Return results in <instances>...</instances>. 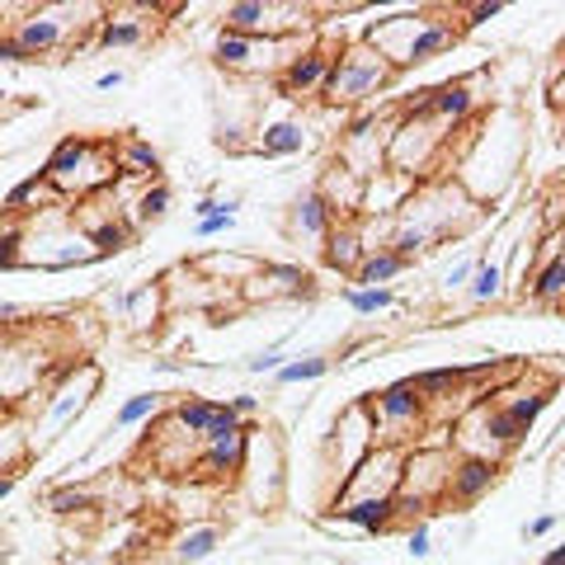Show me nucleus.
<instances>
[{
  "instance_id": "obj_23",
  "label": "nucleus",
  "mask_w": 565,
  "mask_h": 565,
  "mask_svg": "<svg viewBox=\"0 0 565 565\" xmlns=\"http://www.w3.org/2000/svg\"><path fill=\"white\" fill-rule=\"evenodd\" d=\"M415 193V180H405L396 170H377L373 180L363 184V212L359 217H396V212L411 203Z\"/></svg>"
},
{
  "instance_id": "obj_18",
  "label": "nucleus",
  "mask_w": 565,
  "mask_h": 565,
  "mask_svg": "<svg viewBox=\"0 0 565 565\" xmlns=\"http://www.w3.org/2000/svg\"><path fill=\"white\" fill-rule=\"evenodd\" d=\"M326 527H353V533H367V537L396 533V527H401L396 500H353V504H340L326 519Z\"/></svg>"
},
{
  "instance_id": "obj_22",
  "label": "nucleus",
  "mask_w": 565,
  "mask_h": 565,
  "mask_svg": "<svg viewBox=\"0 0 565 565\" xmlns=\"http://www.w3.org/2000/svg\"><path fill=\"white\" fill-rule=\"evenodd\" d=\"M288 232L297 241H311V245H326V236L334 232V212L326 207V199L316 189H302L288 203Z\"/></svg>"
},
{
  "instance_id": "obj_29",
  "label": "nucleus",
  "mask_w": 565,
  "mask_h": 565,
  "mask_svg": "<svg viewBox=\"0 0 565 565\" xmlns=\"http://www.w3.org/2000/svg\"><path fill=\"white\" fill-rule=\"evenodd\" d=\"M166 396L161 392H132L128 401H122L118 405V411H114V424H109V434H128V429H141V424H151L156 415H161L166 411Z\"/></svg>"
},
{
  "instance_id": "obj_53",
  "label": "nucleus",
  "mask_w": 565,
  "mask_h": 565,
  "mask_svg": "<svg viewBox=\"0 0 565 565\" xmlns=\"http://www.w3.org/2000/svg\"><path fill=\"white\" fill-rule=\"evenodd\" d=\"M62 565H99V561H85V556H76V561H62Z\"/></svg>"
},
{
  "instance_id": "obj_11",
  "label": "nucleus",
  "mask_w": 565,
  "mask_h": 565,
  "mask_svg": "<svg viewBox=\"0 0 565 565\" xmlns=\"http://www.w3.org/2000/svg\"><path fill=\"white\" fill-rule=\"evenodd\" d=\"M344 47V43H340ZM334 43H311L302 47L297 57L282 66V76L274 81V90L282 99H316L326 90V81H330V66H334V52H340Z\"/></svg>"
},
{
  "instance_id": "obj_16",
  "label": "nucleus",
  "mask_w": 565,
  "mask_h": 565,
  "mask_svg": "<svg viewBox=\"0 0 565 565\" xmlns=\"http://www.w3.org/2000/svg\"><path fill=\"white\" fill-rule=\"evenodd\" d=\"M500 481V467L494 462H476V457H457V467L448 476V490H444V504H457V509H471L481 504L486 494Z\"/></svg>"
},
{
  "instance_id": "obj_24",
  "label": "nucleus",
  "mask_w": 565,
  "mask_h": 565,
  "mask_svg": "<svg viewBox=\"0 0 565 565\" xmlns=\"http://www.w3.org/2000/svg\"><path fill=\"white\" fill-rule=\"evenodd\" d=\"M259 255H226V250H203V255H193L189 259V269L193 274H203L207 282H217V288H236L241 292V282L245 278H255L259 274Z\"/></svg>"
},
{
  "instance_id": "obj_38",
  "label": "nucleus",
  "mask_w": 565,
  "mask_h": 565,
  "mask_svg": "<svg viewBox=\"0 0 565 565\" xmlns=\"http://www.w3.org/2000/svg\"><path fill=\"white\" fill-rule=\"evenodd\" d=\"M43 504H47V514H57V519H76V514H90V509H99L95 490H85V486H52Z\"/></svg>"
},
{
  "instance_id": "obj_9",
  "label": "nucleus",
  "mask_w": 565,
  "mask_h": 565,
  "mask_svg": "<svg viewBox=\"0 0 565 565\" xmlns=\"http://www.w3.org/2000/svg\"><path fill=\"white\" fill-rule=\"evenodd\" d=\"M71 6L62 10H29L20 24H14V43H20L29 52V62H43V57H57V52L71 47V33H76L81 24H99V20H66Z\"/></svg>"
},
{
  "instance_id": "obj_30",
  "label": "nucleus",
  "mask_w": 565,
  "mask_h": 565,
  "mask_svg": "<svg viewBox=\"0 0 565 565\" xmlns=\"http://www.w3.org/2000/svg\"><path fill=\"white\" fill-rule=\"evenodd\" d=\"M504 292H509V288H504V259L481 255V264H476V274H471V282H467V302H471V307H494Z\"/></svg>"
},
{
  "instance_id": "obj_35",
  "label": "nucleus",
  "mask_w": 565,
  "mask_h": 565,
  "mask_svg": "<svg viewBox=\"0 0 565 565\" xmlns=\"http://www.w3.org/2000/svg\"><path fill=\"white\" fill-rule=\"evenodd\" d=\"M85 236H90V245H95V259H109V255H122L137 241V226L128 217H109V222L90 226Z\"/></svg>"
},
{
  "instance_id": "obj_26",
  "label": "nucleus",
  "mask_w": 565,
  "mask_h": 565,
  "mask_svg": "<svg viewBox=\"0 0 565 565\" xmlns=\"http://www.w3.org/2000/svg\"><path fill=\"white\" fill-rule=\"evenodd\" d=\"M462 39V29H457V20H438V14H424V24L415 33V43L411 52H405V71L411 66H424V62H434V57H444V52Z\"/></svg>"
},
{
  "instance_id": "obj_15",
  "label": "nucleus",
  "mask_w": 565,
  "mask_h": 565,
  "mask_svg": "<svg viewBox=\"0 0 565 565\" xmlns=\"http://www.w3.org/2000/svg\"><path fill=\"white\" fill-rule=\"evenodd\" d=\"M363 184H367V180H359V174H353L349 166H340V161L330 156V166L321 170V180H316L311 189L326 199V207L334 212V222H353V217L363 212Z\"/></svg>"
},
{
  "instance_id": "obj_33",
  "label": "nucleus",
  "mask_w": 565,
  "mask_h": 565,
  "mask_svg": "<svg viewBox=\"0 0 565 565\" xmlns=\"http://www.w3.org/2000/svg\"><path fill=\"white\" fill-rule=\"evenodd\" d=\"M217 411H222V401H217V396H174V401H170V415L180 419L193 438H203V434L212 429Z\"/></svg>"
},
{
  "instance_id": "obj_2",
  "label": "nucleus",
  "mask_w": 565,
  "mask_h": 565,
  "mask_svg": "<svg viewBox=\"0 0 565 565\" xmlns=\"http://www.w3.org/2000/svg\"><path fill=\"white\" fill-rule=\"evenodd\" d=\"M104 386V367L95 359H71L57 367V377H52V386L43 392V411L33 415V452H47L52 444H62V438L76 429V419L90 411L95 396Z\"/></svg>"
},
{
  "instance_id": "obj_49",
  "label": "nucleus",
  "mask_w": 565,
  "mask_h": 565,
  "mask_svg": "<svg viewBox=\"0 0 565 565\" xmlns=\"http://www.w3.org/2000/svg\"><path fill=\"white\" fill-rule=\"evenodd\" d=\"M122 81H128V76H122V71H104V76L95 81V90H118Z\"/></svg>"
},
{
  "instance_id": "obj_34",
  "label": "nucleus",
  "mask_w": 565,
  "mask_h": 565,
  "mask_svg": "<svg viewBox=\"0 0 565 565\" xmlns=\"http://www.w3.org/2000/svg\"><path fill=\"white\" fill-rule=\"evenodd\" d=\"M250 57H255V39H245V33H232V29H217V39H212V62L226 66V71H250Z\"/></svg>"
},
{
  "instance_id": "obj_42",
  "label": "nucleus",
  "mask_w": 565,
  "mask_h": 565,
  "mask_svg": "<svg viewBox=\"0 0 565 565\" xmlns=\"http://www.w3.org/2000/svg\"><path fill=\"white\" fill-rule=\"evenodd\" d=\"M0 269H24V222L0 217Z\"/></svg>"
},
{
  "instance_id": "obj_20",
  "label": "nucleus",
  "mask_w": 565,
  "mask_h": 565,
  "mask_svg": "<svg viewBox=\"0 0 565 565\" xmlns=\"http://www.w3.org/2000/svg\"><path fill=\"white\" fill-rule=\"evenodd\" d=\"M33 424L24 411H0V476H20L33 462Z\"/></svg>"
},
{
  "instance_id": "obj_10",
  "label": "nucleus",
  "mask_w": 565,
  "mask_h": 565,
  "mask_svg": "<svg viewBox=\"0 0 565 565\" xmlns=\"http://www.w3.org/2000/svg\"><path fill=\"white\" fill-rule=\"evenodd\" d=\"M311 297V274L302 264H282V259H264L255 278L241 282V302L259 307V302H297Z\"/></svg>"
},
{
  "instance_id": "obj_36",
  "label": "nucleus",
  "mask_w": 565,
  "mask_h": 565,
  "mask_svg": "<svg viewBox=\"0 0 565 565\" xmlns=\"http://www.w3.org/2000/svg\"><path fill=\"white\" fill-rule=\"evenodd\" d=\"M95 43L99 47H137V43H147V20H122V14L104 10Z\"/></svg>"
},
{
  "instance_id": "obj_46",
  "label": "nucleus",
  "mask_w": 565,
  "mask_h": 565,
  "mask_svg": "<svg viewBox=\"0 0 565 565\" xmlns=\"http://www.w3.org/2000/svg\"><path fill=\"white\" fill-rule=\"evenodd\" d=\"M0 62H6V66H29V52L14 43L10 29H0Z\"/></svg>"
},
{
  "instance_id": "obj_14",
  "label": "nucleus",
  "mask_w": 565,
  "mask_h": 565,
  "mask_svg": "<svg viewBox=\"0 0 565 565\" xmlns=\"http://www.w3.org/2000/svg\"><path fill=\"white\" fill-rule=\"evenodd\" d=\"M114 311H118V321L128 326L132 334H147L166 321V288L156 278L147 282H132V288H122L114 297Z\"/></svg>"
},
{
  "instance_id": "obj_51",
  "label": "nucleus",
  "mask_w": 565,
  "mask_h": 565,
  "mask_svg": "<svg viewBox=\"0 0 565 565\" xmlns=\"http://www.w3.org/2000/svg\"><path fill=\"white\" fill-rule=\"evenodd\" d=\"M14 486H20V476H0V500H10Z\"/></svg>"
},
{
  "instance_id": "obj_3",
  "label": "nucleus",
  "mask_w": 565,
  "mask_h": 565,
  "mask_svg": "<svg viewBox=\"0 0 565 565\" xmlns=\"http://www.w3.org/2000/svg\"><path fill=\"white\" fill-rule=\"evenodd\" d=\"M448 161H452V132L424 109L405 104L392 122V137H386V170L419 184V180H434L438 166H448Z\"/></svg>"
},
{
  "instance_id": "obj_19",
  "label": "nucleus",
  "mask_w": 565,
  "mask_h": 565,
  "mask_svg": "<svg viewBox=\"0 0 565 565\" xmlns=\"http://www.w3.org/2000/svg\"><path fill=\"white\" fill-rule=\"evenodd\" d=\"M373 255L367 250V241H363V226H359V217L353 222H334V232L326 236V245H321V264L330 274H340V278H353L359 274V264Z\"/></svg>"
},
{
  "instance_id": "obj_32",
  "label": "nucleus",
  "mask_w": 565,
  "mask_h": 565,
  "mask_svg": "<svg viewBox=\"0 0 565 565\" xmlns=\"http://www.w3.org/2000/svg\"><path fill=\"white\" fill-rule=\"evenodd\" d=\"M411 269L396 250H373L363 264H359V274H353V288H392V282Z\"/></svg>"
},
{
  "instance_id": "obj_39",
  "label": "nucleus",
  "mask_w": 565,
  "mask_h": 565,
  "mask_svg": "<svg viewBox=\"0 0 565 565\" xmlns=\"http://www.w3.org/2000/svg\"><path fill=\"white\" fill-rule=\"evenodd\" d=\"M330 373V359L326 353H302V359H288L274 373V386H307V382H321Z\"/></svg>"
},
{
  "instance_id": "obj_44",
  "label": "nucleus",
  "mask_w": 565,
  "mask_h": 565,
  "mask_svg": "<svg viewBox=\"0 0 565 565\" xmlns=\"http://www.w3.org/2000/svg\"><path fill=\"white\" fill-rule=\"evenodd\" d=\"M226 411H232L241 424H255L259 411H264V401H259L255 392H236V396H226Z\"/></svg>"
},
{
  "instance_id": "obj_1",
  "label": "nucleus",
  "mask_w": 565,
  "mask_h": 565,
  "mask_svg": "<svg viewBox=\"0 0 565 565\" xmlns=\"http://www.w3.org/2000/svg\"><path fill=\"white\" fill-rule=\"evenodd\" d=\"M43 180L52 184L62 203H85L95 193L118 184V161H114V137H90V132H66L52 156L43 161Z\"/></svg>"
},
{
  "instance_id": "obj_45",
  "label": "nucleus",
  "mask_w": 565,
  "mask_h": 565,
  "mask_svg": "<svg viewBox=\"0 0 565 565\" xmlns=\"http://www.w3.org/2000/svg\"><path fill=\"white\" fill-rule=\"evenodd\" d=\"M405 552H411L415 561H424V556L434 552V537H429V523H424V519L411 527V537H405Z\"/></svg>"
},
{
  "instance_id": "obj_31",
  "label": "nucleus",
  "mask_w": 565,
  "mask_h": 565,
  "mask_svg": "<svg viewBox=\"0 0 565 565\" xmlns=\"http://www.w3.org/2000/svg\"><path fill=\"white\" fill-rule=\"evenodd\" d=\"M39 203H62L57 193H52V184L43 180V170H33V174H24L20 184H14L10 193H6V217H29Z\"/></svg>"
},
{
  "instance_id": "obj_48",
  "label": "nucleus",
  "mask_w": 565,
  "mask_h": 565,
  "mask_svg": "<svg viewBox=\"0 0 565 565\" xmlns=\"http://www.w3.org/2000/svg\"><path fill=\"white\" fill-rule=\"evenodd\" d=\"M552 527H556V514H537L533 523L523 527V537H527V542H537V537H546V533H552Z\"/></svg>"
},
{
  "instance_id": "obj_50",
  "label": "nucleus",
  "mask_w": 565,
  "mask_h": 565,
  "mask_svg": "<svg viewBox=\"0 0 565 565\" xmlns=\"http://www.w3.org/2000/svg\"><path fill=\"white\" fill-rule=\"evenodd\" d=\"M537 565H565V542H561V546H552V552H546Z\"/></svg>"
},
{
  "instance_id": "obj_8",
  "label": "nucleus",
  "mask_w": 565,
  "mask_h": 565,
  "mask_svg": "<svg viewBox=\"0 0 565 565\" xmlns=\"http://www.w3.org/2000/svg\"><path fill=\"white\" fill-rule=\"evenodd\" d=\"M396 114H377L363 109L359 118L340 132V147H334V161L349 166L359 180H373L377 170H386V137H392Z\"/></svg>"
},
{
  "instance_id": "obj_43",
  "label": "nucleus",
  "mask_w": 565,
  "mask_h": 565,
  "mask_svg": "<svg viewBox=\"0 0 565 565\" xmlns=\"http://www.w3.org/2000/svg\"><path fill=\"white\" fill-rule=\"evenodd\" d=\"M476 264H481V255H462L457 264H448L444 278H438V288H444L448 297H452V292H467V282H471V274H476Z\"/></svg>"
},
{
  "instance_id": "obj_41",
  "label": "nucleus",
  "mask_w": 565,
  "mask_h": 565,
  "mask_svg": "<svg viewBox=\"0 0 565 565\" xmlns=\"http://www.w3.org/2000/svg\"><path fill=\"white\" fill-rule=\"evenodd\" d=\"M282 363H288V334H282V340H274V344H264V349H255V353H245V359H241V373H250V377H274Z\"/></svg>"
},
{
  "instance_id": "obj_25",
  "label": "nucleus",
  "mask_w": 565,
  "mask_h": 565,
  "mask_svg": "<svg viewBox=\"0 0 565 565\" xmlns=\"http://www.w3.org/2000/svg\"><path fill=\"white\" fill-rule=\"evenodd\" d=\"M114 161H118V180H132V184H156L161 180V151H156L147 137H137V132L114 141Z\"/></svg>"
},
{
  "instance_id": "obj_52",
  "label": "nucleus",
  "mask_w": 565,
  "mask_h": 565,
  "mask_svg": "<svg viewBox=\"0 0 565 565\" xmlns=\"http://www.w3.org/2000/svg\"><path fill=\"white\" fill-rule=\"evenodd\" d=\"M552 104H556V109H565V76L552 85Z\"/></svg>"
},
{
  "instance_id": "obj_21",
  "label": "nucleus",
  "mask_w": 565,
  "mask_h": 565,
  "mask_svg": "<svg viewBox=\"0 0 565 565\" xmlns=\"http://www.w3.org/2000/svg\"><path fill=\"white\" fill-rule=\"evenodd\" d=\"M527 302L556 311L565 307V245L561 236H546V259L537 264L533 282H527Z\"/></svg>"
},
{
  "instance_id": "obj_12",
  "label": "nucleus",
  "mask_w": 565,
  "mask_h": 565,
  "mask_svg": "<svg viewBox=\"0 0 565 565\" xmlns=\"http://www.w3.org/2000/svg\"><path fill=\"white\" fill-rule=\"evenodd\" d=\"M476 81H481V76H457V81H444V85H434V90H424L419 99H411V109H424L429 118L444 122V128H462V122H467V118H476V109H481Z\"/></svg>"
},
{
  "instance_id": "obj_17",
  "label": "nucleus",
  "mask_w": 565,
  "mask_h": 565,
  "mask_svg": "<svg viewBox=\"0 0 565 565\" xmlns=\"http://www.w3.org/2000/svg\"><path fill=\"white\" fill-rule=\"evenodd\" d=\"M259 137L250 141V151L264 156V161H288V156H302L311 147V137H307V122L302 118H269V122H259L255 128Z\"/></svg>"
},
{
  "instance_id": "obj_4",
  "label": "nucleus",
  "mask_w": 565,
  "mask_h": 565,
  "mask_svg": "<svg viewBox=\"0 0 565 565\" xmlns=\"http://www.w3.org/2000/svg\"><path fill=\"white\" fill-rule=\"evenodd\" d=\"M20 222H24V269L57 274V269H76V264H95V245L76 226L66 203L39 207L33 217Z\"/></svg>"
},
{
  "instance_id": "obj_40",
  "label": "nucleus",
  "mask_w": 565,
  "mask_h": 565,
  "mask_svg": "<svg viewBox=\"0 0 565 565\" xmlns=\"http://www.w3.org/2000/svg\"><path fill=\"white\" fill-rule=\"evenodd\" d=\"M170 199H174V189L166 184V180H156V184H147L137 193V203H132V226L141 232L147 222H161L166 212H170Z\"/></svg>"
},
{
  "instance_id": "obj_5",
  "label": "nucleus",
  "mask_w": 565,
  "mask_h": 565,
  "mask_svg": "<svg viewBox=\"0 0 565 565\" xmlns=\"http://www.w3.org/2000/svg\"><path fill=\"white\" fill-rule=\"evenodd\" d=\"M392 85H396V71L359 39V43H344L334 52V66H330L321 99L340 104V109H359V104H373L377 95H386Z\"/></svg>"
},
{
  "instance_id": "obj_27",
  "label": "nucleus",
  "mask_w": 565,
  "mask_h": 565,
  "mask_svg": "<svg viewBox=\"0 0 565 565\" xmlns=\"http://www.w3.org/2000/svg\"><path fill=\"white\" fill-rule=\"evenodd\" d=\"M222 527L217 523H193V527H184L180 537H174V565H203V561H212L217 556V546H222Z\"/></svg>"
},
{
  "instance_id": "obj_7",
  "label": "nucleus",
  "mask_w": 565,
  "mask_h": 565,
  "mask_svg": "<svg viewBox=\"0 0 565 565\" xmlns=\"http://www.w3.org/2000/svg\"><path fill=\"white\" fill-rule=\"evenodd\" d=\"M401 471H405V448H373L359 467L340 476L330 509L353 504V500H396Z\"/></svg>"
},
{
  "instance_id": "obj_6",
  "label": "nucleus",
  "mask_w": 565,
  "mask_h": 565,
  "mask_svg": "<svg viewBox=\"0 0 565 565\" xmlns=\"http://www.w3.org/2000/svg\"><path fill=\"white\" fill-rule=\"evenodd\" d=\"M373 405V429H377V448H405L411 452L419 444V434L429 429V401H424L411 377L386 382L377 392H367Z\"/></svg>"
},
{
  "instance_id": "obj_13",
  "label": "nucleus",
  "mask_w": 565,
  "mask_h": 565,
  "mask_svg": "<svg viewBox=\"0 0 565 565\" xmlns=\"http://www.w3.org/2000/svg\"><path fill=\"white\" fill-rule=\"evenodd\" d=\"M250 434H255V424H245V429H236V434H222V438H207L193 476H199V481H236V476L245 471Z\"/></svg>"
},
{
  "instance_id": "obj_47",
  "label": "nucleus",
  "mask_w": 565,
  "mask_h": 565,
  "mask_svg": "<svg viewBox=\"0 0 565 565\" xmlns=\"http://www.w3.org/2000/svg\"><path fill=\"white\" fill-rule=\"evenodd\" d=\"M467 14H471L467 24H490V20H500V14H504V6H500V0H490V6H471Z\"/></svg>"
},
{
  "instance_id": "obj_37",
  "label": "nucleus",
  "mask_w": 565,
  "mask_h": 565,
  "mask_svg": "<svg viewBox=\"0 0 565 565\" xmlns=\"http://www.w3.org/2000/svg\"><path fill=\"white\" fill-rule=\"evenodd\" d=\"M340 302L353 311V316H377V311H396L401 307V292L396 288H340Z\"/></svg>"
},
{
  "instance_id": "obj_28",
  "label": "nucleus",
  "mask_w": 565,
  "mask_h": 565,
  "mask_svg": "<svg viewBox=\"0 0 565 565\" xmlns=\"http://www.w3.org/2000/svg\"><path fill=\"white\" fill-rule=\"evenodd\" d=\"M411 386L415 392L429 401V405H438V401H448L452 392H467L462 386V363H438V367H419V373L411 377ZM471 401V396H467Z\"/></svg>"
}]
</instances>
